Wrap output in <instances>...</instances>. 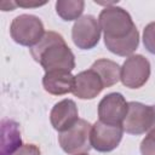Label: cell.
I'll return each instance as SVG.
<instances>
[{
	"label": "cell",
	"instance_id": "1",
	"mask_svg": "<svg viewBox=\"0 0 155 155\" xmlns=\"http://www.w3.org/2000/svg\"><path fill=\"white\" fill-rule=\"evenodd\" d=\"M98 22L107 48L117 56H132L139 45V33L130 13L119 6H108L101 11Z\"/></svg>",
	"mask_w": 155,
	"mask_h": 155
},
{
	"label": "cell",
	"instance_id": "2",
	"mask_svg": "<svg viewBox=\"0 0 155 155\" xmlns=\"http://www.w3.org/2000/svg\"><path fill=\"white\" fill-rule=\"evenodd\" d=\"M31 57L40 63L45 73L71 71L75 68V57L63 36L56 31H46L42 39L30 48Z\"/></svg>",
	"mask_w": 155,
	"mask_h": 155
},
{
	"label": "cell",
	"instance_id": "3",
	"mask_svg": "<svg viewBox=\"0 0 155 155\" xmlns=\"http://www.w3.org/2000/svg\"><path fill=\"white\" fill-rule=\"evenodd\" d=\"M45 33L41 19L34 15H19L12 21L10 27L13 41L30 48L42 39Z\"/></svg>",
	"mask_w": 155,
	"mask_h": 155
},
{
	"label": "cell",
	"instance_id": "4",
	"mask_svg": "<svg viewBox=\"0 0 155 155\" xmlns=\"http://www.w3.org/2000/svg\"><path fill=\"white\" fill-rule=\"evenodd\" d=\"M91 130L92 125L84 120L79 119V121L67 131L59 132L58 142L61 148L70 155L86 154L92 148L91 145Z\"/></svg>",
	"mask_w": 155,
	"mask_h": 155
},
{
	"label": "cell",
	"instance_id": "5",
	"mask_svg": "<svg viewBox=\"0 0 155 155\" xmlns=\"http://www.w3.org/2000/svg\"><path fill=\"white\" fill-rule=\"evenodd\" d=\"M154 122L153 105H145L139 102H130L127 114L122 121V130L130 134H143L149 132Z\"/></svg>",
	"mask_w": 155,
	"mask_h": 155
},
{
	"label": "cell",
	"instance_id": "6",
	"mask_svg": "<svg viewBox=\"0 0 155 155\" xmlns=\"http://www.w3.org/2000/svg\"><path fill=\"white\" fill-rule=\"evenodd\" d=\"M101 31L98 19L92 15H86L75 21L71 28V39L78 48L91 50L99 42Z\"/></svg>",
	"mask_w": 155,
	"mask_h": 155
},
{
	"label": "cell",
	"instance_id": "7",
	"mask_svg": "<svg viewBox=\"0 0 155 155\" xmlns=\"http://www.w3.org/2000/svg\"><path fill=\"white\" fill-rule=\"evenodd\" d=\"M150 76V63L142 54H132L121 67L120 80L128 88H139Z\"/></svg>",
	"mask_w": 155,
	"mask_h": 155
},
{
	"label": "cell",
	"instance_id": "8",
	"mask_svg": "<svg viewBox=\"0 0 155 155\" xmlns=\"http://www.w3.org/2000/svg\"><path fill=\"white\" fill-rule=\"evenodd\" d=\"M127 108L128 103L121 93H109L104 96L98 104L99 121L111 126H121L127 114Z\"/></svg>",
	"mask_w": 155,
	"mask_h": 155
},
{
	"label": "cell",
	"instance_id": "9",
	"mask_svg": "<svg viewBox=\"0 0 155 155\" xmlns=\"http://www.w3.org/2000/svg\"><path fill=\"white\" fill-rule=\"evenodd\" d=\"M124 130L121 126H111L96 121L91 130V145L94 150L108 153L114 150L122 139Z\"/></svg>",
	"mask_w": 155,
	"mask_h": 155
},
{
	"label": "cell",
	"instance_id": "10",
	"mask_svg": "<svg viewBox=\"0 0 155 155\" xmlns=\"http://www.w3.org/2000/svg\"><path fill=\"white\" fill-rule=\"evenodd\" d=\"M51 125L58 132H63L73 127L79 121V111L74 101L63 99L56 103L50 114Z\"/></svg>",
	"mask_w": 155,
	"mask_h": 155
},
{
	"label": "cell",
	"instance_id": "11",
	"mask_svg": "<svg viewBox=\"0 0 155 155\" xmlns=\"http://www.w3.org/2000/svg\"><path fill=\"white\" fill-rule=\"evenodd\" d=\"M103 88L104 85L101 78L91 68L75 75L73 94L80 99H93L102 92Z\"/></svg>",
	"mask_w": 155,
	"mask_h": 155
},
{
	"label": "cell",
	"instance_id": "12",
	"mask_svg": "<svg viewBox=\"0 0 155 155\" xmlns=\"http://www.w3.org/2000/svg\"><path fill=\"white\" fill-rule=\"evenodd\" d=\"M75 76L71 75L70 71H48L45 73L42 78V86L46 92L53 96H62L74 90Z\"/></svg>",
	"mask_w": 155,
	"mask_h": 155
},
{
	"label": "cell",
	"instance_id": "13",
	"mask_svg": "<svg viewBox=\"0 0 155 155\" xmlns=\"http://www.w3.org/2000/svg\"><path fill=\"white\" fill-rule=\"evenodd\" d=\"M22 145L18 122L10 119H4L1 121L0 155H13Z\"/></svg>",
	"mask_w": 155,
	"mask_h": 155
},
{
	"label": "cell",
	"instance_id": "14",
	"mask_svg": "<svg viewBox=\"0 0 155 155\" xmlns=\"http://www.w3.org/2000/svg\"><path fill=\"white\" fill-rule=\"evenodd\" d=\"M91 69L98 74V76L101 78L104 85V88L115 85L120 80L121 67L116 62H113L110 59H107V58L97 59L91 65Z\"/></svg>",
	"mask_w": 155,
	"mask_h": 155
},
{
	"label": "cell",
	"instance_id": "15",
	"mask_svg": "<svg viewBox=\"0 0 155 155\" xmlns=\"http://www.w3.org/2000/svg\"><path fill=\"white\" fill-rule=\"evenodd\" d=\"M85 2L82 0H58L56 2V12L63 21H78L84 11Z\"/></svg>",
	"mask_w": 155,
	"mask_h": 155
},
{
	"label": "cell",
	"instance_id": "16",
	"mask_svg": "<svg viewBox=\"0 0 155 155\" xmlns=\"http://www.w3.org/2000/svg\"><path fill=\"white\" fill-rule=\"evenodd\" d=\"M143 45L148 52L155 54V22L145 25L143 31Z\"/></svg>",
	"mask_w": 155,
	"mask_h": 155
},
{
	"label": "cell",
	"instance_id": "17",
	"mask_svg": "<svg viewBox=\"0 0 155 155\" xmlns=\"http://www.w3.org/2000/svg\"><path fill=\"white\" fill-rule=\"evenodd\" d=\"M139 149L142 155H155V136L148 133L142 140Z\"/></svg>",
	"mask_w": 155,
	"mask_h": 155
},
{
	"label": "cell",
	"instance_id": "18",
	"mask_svg": "<svg viewBox=\"0 0 155 155\" xmlns=\"http://www.w3.org/2000/svg\"><path fill=\"white\" fill-rule=\"evenodd\" d=\"M13 155H41V151L35 144H23Z\"/></svg>",
	"mask_w": 155,
	"mask_h": 155
},
{
	"label": "cell",
	"instance_id": "19",
	"mask_svg": "<svg viewBox=\"0 0 155 155\" xmlns=\"http://www.w3.org/2000/svg\"><path fill=\"white\" fill-rule=\"evenodd\" d=\"M46 1H31V0H19V1H16V5L17 6H21V7H39V6H42L45 5Z\"/></svg>",
	"mask_w": 155,
	"mask_h": 155
},
{
	"label": "cell",
	"instance_id": "20",
	"mask_svg": "<svg viewBox=\"0 0 155 155\" xmlns=\"http://www.w3.org/2000/svg\"><path fill=\"white\" fill-rule=\"evenodd\" d=\"M16 1H2L0 4V7L2 11H12L16 7Z\"/></svg>",
	"mask_w": 155,
	"mask_h": 155
},
{
	"label": "cell",
	"instance_id": "21",
	"mask_svg": "<svg viewBox=\"0 0 155 155\" xmlns=\"http://www.w3.org/2000/svg\"><path fill=\"white\" fill-rule=\"evenodd\" d=\"M153 108H154V122H153V126H151V128L149 130L148 133H151V134L155 136V105H153Z\"/></svg>",
	"mask_w": 155,
	"mask_h": 155
},
{
	"label": "cell",
	"instance_id": "22",
	"mask_svg": "<svg viewBox=\"0 0 155 155\" xmlns=\"http://www.w3.org/2000/svg\"><path fill=\"white\" fill-rule=\"evenodd\" d=\"M79 155H87V153L86 154H79Z\"/></svg>",
	"mask_w": 155,
	"mask_h": 155
}]
</instances>
